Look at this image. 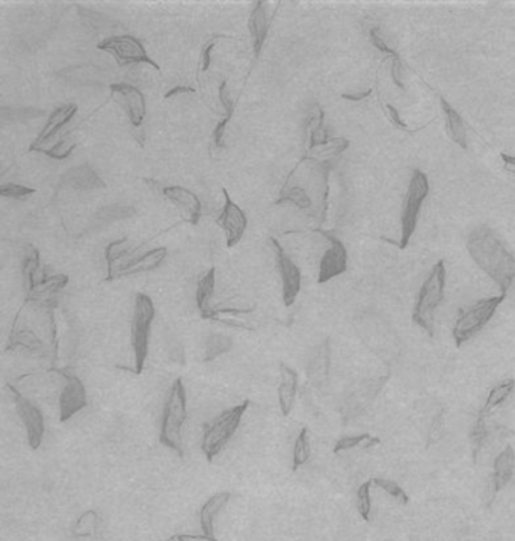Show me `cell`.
<instances>
[{"label": "cell", "instance_id": "32", "mask_svg": "<svg viewBox=\"0 0 515 541\" xmlns=\"http://www.w3.org/2000/svg\"><path fill=\"white\" fill-rule=\"evenodd\" d=\"M380 443H381L380 437L371 436L369 432H363V434H359V436L342 437L340 440H337V443H335L333 452L334 454H340L343 451H349V449H355V448L369 449V448L378 446V444H380Z\"/></svg>", "mask_w": 515, "mask_h": 541}, {"label": "cell", "instance_id": "2", "mask_svg": "<svg viewBox=\"0 0 515 541\" xmlns=\"http://www.w3.org/2000/svg\"><path fill=\"white\" fill-rule=\"evenodd\" d=\"M187 419L186 389L182 378L174 379L168 390L162 413L159 440L165 448L174 451L178 457H183V425Z\"/></svg>", "mask_w": 515, "mask_h": 541}, {"label": "cell", "instance_id": "26", "mask_svg": "<svg viewBox=\"0 0 515 541\" xmlns=\"http://www.w3.org/2000/svg\"><path fill=\"white\" fill-rule=\"evenodd\" d=\"M215 283H216V269L210 268L206 274L201 275V279L198 280V284H197L195 301L203 320H206L207 315L213 309L210 303H212L213 293H215Z\"/></svg>", "mask_w": 515, "mask_h": 541}, {"label": "cell", "instance_id": "25", "mask_svg": "<svg viewBox=\"0 0 515 541\" xmlns=\"http://www.w3.org/2000/svg\"><path fill=\"white\" fill-rule=\"evenodd\" d=\"M514 390H515L514 378L502 379L500 383H497L490 390L485 402H483L482 408L479 410V415H482L483 418H488L490 415H492L494 411H496L499 407H502L504 402L509 399V396L514 394Z\"/></svg>", "mask_w": 515, "mask_h": 541}, {"label": "cell", "instance_id": "45", "mask_svg": "<svg viewBox=\"0 0 515 541\" xmlns=\"http://www.w3.org/2000/svg\"><path fill=\"white\" fill-rule=\"evenodd\" d=\"M218 95H219V102H221V104L224 106L225 114H231V115H233V114H235V102L231 100L230 94L227 92V82H225V80L221 82L219 88H218Z\"/></svg>", "mask_w": 515, "mask_h": 541}, {"label": "cell", "instance_id": "48", "mask_svg": "<svg viewBox=\"0 0 515 541\" xmlns=\"http://www.w3.org/2000/svg\"><path fill=\"white\" fill-rule=\"evenodd\" d=\"M372 92V90L369 91H364V92H360V94H342V99H346V100H351V102H360L366 97H369Z\"/></svg>", "mask_w": 515, "mask_h": 541}, {"label": "cell", "instance_id": "4", "mask_svg": "<svg viewBox=\"0 0 515 541\" xmlns=\"http://www.w3.org/2000/svg\"><path fill=\"white\" fill-rule=\"evenodd\" d=\"M248 407L249 401L245 399L242 404L224 410L216 419H213L212 423L204 427L201 451L209 463H212L218 457L221 451L225 448V444L235 436Z\"/></svg>", "mask_w": 515, "mask_h": 541}, {"label": "cell", "instance_id": "21", "mask_svg": "<svg viewBox=\"0 0 515 541\" xmlns=\"http://www.w3.org/2000/svg\"><path fill=\"white\" fill-rule=\"evenodd\" d=\"M271 21L268 18L265 2H257L252 8L249 20H248V29L252 37V50H254V56L259 58L260 51L265 46V41L269 32Z\"/></svg>", "mask_w": 515, "mask_h": 541}, {"label": "cell", "instance_id": "3", "mask_svg": "<svg viewBox=\"0 0 515 541\" xmlns=\"http://www.w3.org/2000/svg\"><path fill=\"white\" fill-rule=\"evenodd\" d=\"M445 288H446L445 260H438L433 267V269H430L425 283L422 284V288H420V292L417 295V300L414 304V310H413V322L418 327H422L423 330L429 334V337H434L435 334V330H434L435 315L441 301H443Z\"/></svg>", "mask_w": 515, "mask_h": 541}, {"label": "cell", "instance_id": "16", "mask_svg": "<svg viewBox=\"0 0 515 541\" xmlns=\"http://www.w3.org/2000/svg\"><path fill=\"white\" fill-rule=\"evenodd\" d=\"M76 112H77V106L76 104L61 106V108H58V109H55L54 112H51L47 123H46V126L43 127V130H41V133L38 135V138L34 141V144L30 145L29 150L30 152H41V150H43L44 145L50 144L51 141L55 140V138L58 136V133L61 132V129H64V127L70 123V120L73 118V116L76 115Z\"/></svg>", "mask_w": 515, "mask_h": 541}, {"label": "cell", "instance_id": "42", "mask_svg": "<svg viewBox=\"0 0 515 541\" xmlns=\"http://www.w3.org/2000/svg\"><path fill=\"white\" fill-rule=\"evenodd\" d=\"M367 37H369L371 42H372V44H373V46H375L378 50L383 51L384 55L392 56L393 62H399V61H401V59H399V56H397V53H396V51H395L392 47H388V46L385 44V41L381 38L380 29H378V26H375V25H371V26H369V29H367Z\"/></svg>", "mask_w": 515, "mask_h": 541}, {"label": "cell", "instance_id": "14", "mask_svg": "<svg viewBox=\"0 0 515 541\" xmlns=\"http://www.w3.org/2000/svg\"><path fill=\"white\" fill-rule=\"evenodd\" d=\"M319 231L330 242V247L323 253L319 267L318 283L323 284L346 272V269H348V253H346V248L340 239L333 236L328 231Z\"/></svg>", "mask_w": 515, "mask_h": 541}, {"label": "cell", "instance_id": "6", "mask_svg": "<svg viewBox=\"0 0 515 541\" xmlns=\"http://www.w3.org/2000/svg\"><path fill=\"white\" fill-rule=\"evenodd\" d=\"M154 317L156 309L150 296L141 292L136 293L132 317V349L136 374H142L147 357H149V344Z\"/></svg>", "mask_w": 515, "mask_h": 541}, {"label": "cell", "instance_id": "9", "mask_svg": "<svg viewBox=\"0 0 515 541\" xmlns=\"http://www.w3.org/2000/svg\"><path fill=\"white\" fill-rule=\"evenodd\" d=\"M139 248H135L128 257L121 259L112 267L108 268L106 281H113L121 277H130V275H138L144 272H150L161 267V263L165 260L168 250L165 247L153 248L142 254H136Z\"/></svg>", "mask_w": 515, "mask_h": 541}, {"label": "cell", "instance_id": "15", "mask_svg": "<svg viewBox=\"0 0 515 541\" xmlns=\"http://www.w3.org/2000/svg\"><path fill=\"white\" fill-rule=\"evenodd\" d=\"M109 88L112 97L118 102L124 112L128 114L130 124L133 127H141L147 115L144 94L129 83H112Z\"/></svg>", "mask_w": 515, "mask_h": 541}, {"label": "cell", "instance_id": "13", "mask_svg": "<svg viewBox=\"0 0 515 541\" xmlns=\"http://www.w3.org/2000/svg\"><path fill=\"white\" fill-rule=\"evenodd\" d=\"M223 193H224L225 203L219 212L216 222H218V226L223 229L225 233L227 247L231 248V247L237 245L242 236H244V233H245L247 226H248V219H247L245 212L242 210L235 203V201L230 198L228 190L223 189Z\"/></svg>", "mask_w": 515, "mask_h": 541}, {"label": "cell", "instance_id": "36", "mask_svg": "<svg viewBox=\"0 0 515 541\" xmlns=\"http://www.w3.org/2000/svg\"><path fill=\"white\" fill-rule=\"evenodd\" d=\"M372 480L364 481L359 489H356V510H359L360 517L364 522L371 521L372 514V496H371V487Z\"/></svg>", "mask_w": 515, "mask_h": 541}, {"label": "cell", "instance_id": "38", "mask_svg": "<svg viewBox=\"0 0 515 541\" xmlns=\"http://www.w3.org/2000/svg\"><path fill=\"white\" fill-rule=\"evenodd\" d=\"M487 439V423L485 418L478 413V418L473 423V427L470 430V442H471V452H473V460H478V455L482 449V444Z\"/></svg>", "mask_w": 515, "mask_h": 541}, {"label": "cell", "instance_id": "31", "mask_svg": "<svg viewBox=\"0 0 515 541\" xmlns=\"http://www.w3.org/2000/svg\"><path fill=\"white\" fill-rule=\"evenodd\" d=\"M348 147H349V141L345 140V138H333V140H330L327 144L313 148V150H309V154L304 157V161L311 159V161L314 162H321V161H325V159L339 156Z\"/></svg>", "mask_w": 515, "mask_h": 541}, {"label": "cell", "instance_id": "39", "mask_svg": "<svg viewBox=\"0 0 515 541\" xmlns=\"http://www.w3.org/2000/svg\"><path fill=\"white\" fill-rule=\"evenodd\" d=\"M372 484L376 485V487H380L381 490H384L388 496H392L393 499L399 501L402 505L408 504V501H409L408 499V494L405 493V490L396 481L385 480V478H372Z\"/></svg>", "mask_w": 515, "mask_h": 541}, {"label": "cell", "instance_id": "11", "mask_svg": "<svg viewBox=\"0 0 515 541\" xmlns=\"http://www.w3.org/2000/svg\"><path fill=\"white\" fill-rule=\"evenodd\" d=\"M50 372H56L66 378L64 389L59 396V420L67 422L88 406L85 384L70 369H51Z\"/></svg>", "mask_w": 515, "mask_h": 541}, {"label": "cell", "instance_id": "7", "mask_svg": "<svg viewBox=\"0 0 515 541\" xmlns=\"http://www.w3.org/2000/svg\"><path fill=\"white\" fill-rule=\"evenodd\" d=\"M429 195V180L428 176L422 171V169H414L411 180H409V186L407 190V195L404 198L402 205V214H401V242H399V248L405 250L409 243V239L414 235L420 209H422L423 201Z\"/></svg>", "mask_w": 515, "mask_h": 541}, {"label": "cell", "instance_id": "49", "mask_svg": "<svg viewBox=\"0 0 515 541\" xmlns=\"http://www.w3.org/2000/svg\"><path fill=\"white\" fill-rule=\"evenodd\" d=\"M500 157H502V161L504 164V168L509 169V171H512V173H515V156L502 153Z\"/></svg>", "mask_w": 515, "mask_h": 541}, {"label": "cell", "instance_id": "20", "mask_svg": "<svg viewBox=\"0 0 515 541\" xmlns=\"http://www.w3.org/2000/svg\"><path fill=\"white\" fill-rule=\"evenodd\" d=\"M298 394V374L297 370L287 366L286 363H280V384H278V407L283 416H289Z\"/></svg>", "mask_w": 515, "mask_h": 541}, {"label": "cell", "instance_id": "44", "mask_svg": "<svg viewBox=\"0 0 515 541\" xmlns=\"http://www.w3.org/2000/svg\"><path fill=\"white\" fill-rule=\"evenodd\" d=\"M221 38H224V39H233L231 37H228V35H223V34H218V35H213L212 38H210V39L206 42V44H204L203 51H201V63H199V70H201V71H207V70H209L210 63H212V50H213L215 46H216V41L221 39Z\"/></svg>", "mask_w": 515, "mask_h": 541}, {"label": "cell", "instance_id": "1", "mask_svg": "<svg viewBox=\"0 0 515 541\" xmlns=\"http://www.w3.org/2000/svg\"><path fill=\"white\" fill-rule=\"evenodd\" d=\"M466 247L473 262L507 295L515 279V257L497 233L488 226L475 227Z\"/></svg>", "mask_w": 515, "mask_h": 541}, {"label": "cell", "instance_id": "30", "mask_svg": "<svg viewBox=\"0 0 515 541\" xmlns=\"http://www.w3.org/2000/svg\"><path fill=\"white\" fill-rule=\"evenodd\" d=\"M306 129L309 133V150H313V148L321 147L330 141L327 130L323 129V111L319 106H314L311 114L309 115Z\"/></svg>", "mask_w": 515, "mask_h": 541}, {"label": "cell", "instance_id": "50", "mask_svg": "<svg viewBox=\"0 0 515 541\" xmlns=\"http://www.w3.org/2000/svg\"><path fill=\"white\" fill-rule=\"evenodd\" d=\"M183 94V92H187V94H191V92H195V90L194 88H189V87H175L174 90H171V91H168L166 94H165V99H170V97H174V95L175 94Z\"/></svg>", "mask_w": 515, "mask_h": 541}, {"label": "cell", "instance_id": "27", "mask_svg": "<svg viewBox=\"0 0 515 541\" xmlns=\"http://www.w3.org/2000/svg\"><path fill=\"white\" fill-rule=\"evenodd\" d=\"M68 283V277L64 274H55V275H47V277L41 281L37 288L32 291V293H29L26 296V303H47L50 300H54V296L62 291Z\"/></svg>", "mask_w": 515, "mask_h": 541}, {"label": "cell", "instance_id": "37", "mask_svg": "<svg viewBox=\"0 0 515 541\" xmlns=\"http://www.w3.org/2000/svg\"><path fill=\"white\" fill-rule=\"evenodd\" d=\"M251 312H252V309H249V310H240V309H212V312L207 315L206 320L207 321H215L216 317H219V316H244V315H249ZM218 322L230 325V327H235V328H240V330H252L251 327L247 325V322L230 320V317H224V320H219Z\"/></svg>", "mask_w": 515, "mask_h": 541}, {"label": "cell", "instance_id": "10", "mask_svg": "<svg viewBox=\"0 0 515 541\" xmlns=\"http://www.w3.org/2000/svg\"><path fill=\"white\" fill-rule=\"evenodd\" d=\"M6 389L14 401L20 420H22L26 430L29 446L37 451L41 446V443H43L46 432V420L43 413H41V410L35 404H32L26 396L20 394L13 384L8 383Z\"/></svg>", "mask_w": 515, "mask_h": 541}, {"label": "cell", "instance_id": "47", "mask_svg": "<svg viewBox=\"0 0 515 541\" xmlns=\"http://www.w3.org/2000/svg\"><path fill=\"white\" fill-rule=\"evenodd\" d=\"M383 108H384V112H385V115L388 116V120H390V123L395 126V127H397V129H401L402 132H411V130H409L408 129V126L401 120V116H399V114H397V111L393 108V106H390V104H383Z\"/></svg>", "mask_w": 515, "mask_h": 541}, {"label": "cell", "instance_id": "18", "mask_svg": "<svg viewBox=\"0 0 515 541\" xmlns=\"http://www.w3.org/2000/svg\"><path fill=\"white\" fill-rule=\"evenodd\" d=\"M492 476H491V482H490V499L488 505L492 502L494 496H496L500 490H503L507 487L512 476H514V469H515V451L512 448V444H507L504 449L497 455L496 460H494L492 466Z\"/></svg>", "mask_w": 515, "mask_h": 541}, {"label": "cell", "instance_id": "17", "mask_svg": "<svg viewBox=\"0 0 515 541\" xmlns=\"http://www.w3.org/2000/svg\"><path fill=\"white\" fill-rule=\"evenodd\" d=\"M163 195L180 210L182 218L189 224L195 226L199 221V217H201V203H199V198L192 190L183 186H170L163 189Z\"/></svg>", "mask_w": 515, "mask_h": 541}, {"label": "cell", "instance_id": "22", "mask_svg": "<svg viewBox=\"0 0 515 541\" xmlns=\"http://www.w3.org/2000/svg\"><path fill=\"white\" fill-rule=\"evenodd\" d=\"M330 358H331L330 342L325 341L321 346L316 348V351H314L313 357L310 358L309 367H307L309 379L311 381V384L314 387L321 389L328 383Z\"/></svg>", "mask_w": 515, "mask_h": 541}, {"label": "cell", "instance_id": "34", "mask_svg": "<svg viewBox=\"0 0 515 541\" xmlns=\"http://www.w3.org/2000/svg\"><path fill=\"white\" fill-rule=\"evenodd\" d=\"M231 346H233V342H231L230 337H227L224 334L209 336L207 342H206L204 362H213L215 358L228 353Z\"/></svg>", "mask_w": 515, "mask_h": 541}, {"label": "cell", "instance_id": "40", "mask_svg": "<svg viewBox=\"0 0 515 541\" xmlns=\"http://www.w3.org/2000/svg\"><path fill=\"white\" fill-rule=\"evenodd\" d=\"M44 115V111H38L35 108H22V109H2V116L4 120H9L13 123H23L34 120L37 116Z\"/></svg>", "mask_w": 515, "mask_h": 541}, {"label": "cell", "instance_id": "43", "mask_svg": "<svg viewBox=\"0 0 515 541\" xmlns=\"http://www.w3.org/2000/svg\"><path fill=\"white\" fill-rule=\"evenodd\" d=\"M34 193L35 189L17 185V183H4L2 186H0V195L6 198H13V200H25L29 195H32Z\"/></svg>", "mask_w": 515, "mask_h": 541}, {"label": "cell", "instance_id": "29", "mask_svg": "<svg viewBox=\"0 0 515 541\" xmlns=\"http://www.w3.org/2000/svg\"><path fill=\"white\" fill-rule=\"evenodd\" d=\"M17 346H22L26 349V351L32 353L35 355H41L44 353L43 341H41V339L27 327L25 328L13 327V332H11V336H9L6 349L9 351V349H15Z\"/></svg>", "mask_w": 515, "mask_h": 541}, {"label": "cell", "instance_id": "12", "mask_svg": "<svg viewBox=\"0 0 515 541\" xmlns=\"http://www.w3.org/2000/svg\"><path fill=\"white\" fill-rule=\"evenodd\" d=\"M272 245H274V250H275L277 268L281 275L283 301H285L286 307H290L297 301L298 295L301 292L302 274H301V269L297 267V263L287 256L286 251L283 250V247L280 245L277 239L272 238Z\"/></svg>", "mask_w": 515, "mask_h": 541}, {"label": "cell", "instance_id": "8", "mask_svg": "<svg viewBox=\"0 0 515 541\" xmlns=\"http://www.w3.org/2000/svg\"><path fill=\"white\" fill-rule=\"evenodd\" d=\"M97 49L103 51H109L121 67L136 66V63H149L154 70H161V67L149 56L142 42L132 35H111L100 41Z\"/></svg>", "mask_w": 515, "mask_h": 541}, {"label": "cell", "instance_id": "28", "mask_svg": "<svg viewBox=\"0 0 515 541\" xmlns=\"http://www.w3.org/2000/svg\"><path fill=\"white\" fill-rule=\"evenodd\" d=\"M440 103L446 115V129H447L449 138L461 148L467 150V130H466L464 121H462L461 118V115L454 109V106H450L446 102V99L441 97V95H440Z\"/></svg>", "mask_w": 515, "mask_h": 541}, {"label": "cell", "instance_id": "33", "mask_svg": "<svg viewBox=\"0 0 515 541\" xmlns=\"http://www.w3.org/2000/svg\"><path fill=\"white\" fill-rule=\"evenodd\" d=\"M311 455V448H310V439H309V428L304 427L298 437L295 440V446H293V461H292V469L298 470L306 464Z\"/></svg>", "mask_w": 515, "mask_h": 541}, {"label": "cell", "instance_id": "23", "mask_svg": "<svg viewBox=\"0 0 515 541\" xmlns=\"http://www.w3.org/2000/svg\"><path fill=\"white\" fill-rule=\"evenodd\" d=\"M47 277L44 269L41 268L39 263V253L35 247L26 245L25 247V257H23V288L26 296L32 293L37 286Z\"/></svg>", "mask_w": 515, "mask_h": 541}, {"label": "cell", "instance_id": "5", "mask_svg": "<svg viewBox=\"0 0 515 541\" xmlns=\"http://www.w3.org/2000/svg\"><path fill=\"white\" fill-rule=\"evenodd\" d=\"M504 298H507L504 293L490 296V298H482L459 312L454 330H452L457 348H461L471 341L492 320V316L496 315V310L504 301Z\"/></svg>", "mask_w": 515, "mask_h": 541}, {"label": "cell", "instance_id": "51", "mask_svg": "<svg viewBox=\"0 0 515 541\" xmlns=\"http://www.w3.org/2000/svg\"><path fill=\"white\" fill-rule=\"evenodd\" d=\"M186 535H175L171 538V541H186Z\"/></svg>", "mask_w": 515, "mask_h": 541}, {"label": "cell", "instance_id": "24", "mask_svg": "<svg viewBox=\"0 0 515 541\" xmlns=\"http://www.w3.org/2000/svg\"><path fill=\"white\" fill-rule=\"evenodd\" d=\"M64 182L77 190H92L106 188V183L103 182V178L94 171L89 165H79L68 169L64 174Z\"/></svg>", "mask_w": 515, "mask_h": 541}, {"label": "cell", "instance_id": "19", "mask_svg": "<svg viewBox=\"0 0 515 541\" xmlns=\"http://www.w3.org/2000/svg\"><path fill=\"white\" fill-rule=\"evenodd\" d=\"M231 494L228 492H221L213 494L210 499L201 506L199 510V525H201V529L204 535H186L187 540H204V541H216L215 538V517L221 513V510L230 502Z\"/></svg>", "mask_w": 515, "mask_h": 541}, {"label": "cell", "instance_id": "41", "mask_svg": "<svg viewBox=\"0 0 515 541\" xmlns=\"http://www.w3.org/2000/svg\"><path fill=\"white\" fill-rule=\"evenodd\" d=\"M75 145H76L75 141L68 140V138H62L61 141L54 142V145L49 147V148H44V150H41L39 153H44L46 156H49L51 159H58V161H61V159H66L70 156V153L73 152Z\"/></svg>", "mask_w": 515, "mask_h": 541}, {"label": "cell", "instance_id": "35", "mask_svg": "<svg viewBox=\"0 0 515 541\" xmlns=\"http://www.w3.org/2000/svg\"><path fill=\"white\" fill-rule=\"evenodd\" d=\"M283 203H289V205L297 206L298 209L306 210V209L311 207L313 201H311L310 195L307 194L306 189L295 186V188H290L287 190H283L281 195L277 200V205H283Z\"/></svg>", "mask_w": 515, "mask_h": 541}, {"label": "cell", "instance_id": "46", "mask_svg": "<svg viewBox=\"0 0 515 541\" xmlns=\"http://www.w3.org/2000/svg\"><path fill=\"white\" fill-rule=\"evenodd\" d=\"M231 116H233V115H231V114H225L224 118L221 120V121H218V124H216V127H215V130H213V144H215V147H218V148L224 145L225 127H227V124L230 123Z\"/></svg>", "mask_w": 515, "mask_h": 541}]
</instances>
